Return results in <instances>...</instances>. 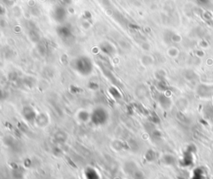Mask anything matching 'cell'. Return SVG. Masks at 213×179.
<instances>
[{
	"label": "cell",
	"instance_id": "obj_1",
	"mask_svg": "<svg viewBox=\"0 0 213 179\" xmlns=\"http://www.w3.org/2000/svg\"><path fill=\"white\" fill-rule=\"evenodd\" d=\"M73 68L80 74L87 76L92 73L93 67H92V61L89 58L85 56H82L74 60Z\"/></svg>",
	"mask_w": 213,
	"mask_h": 179
},
{
	"label": "cell",
	"instance_id": "obj_2",
	"mask_svg": "<svg viewBox=\"0 0 213 179\" xmlns=\"http://www.w3.org/2000/svg\"><path fill=\"white\" fill-rule=\"evenodd\" d=\"M108 118L107 112L102 107H97L95 108L92 114L90 115V119L93 124L95 125H103L105 124Z\"/></svg>",
	"mask_w": 213,
	"mask_h": 179
},
{
	"label": "cell",
	"instance_id": "obj_3",
	"mask_svg": "<svg viewBox=\"0 0 213 179\" xmlns=\"http://www.w3.org/2000/svg\"><path fill=\"white\" fill-rule=\"evenodd\" d=\"M22 115L25 119L29 122H33L37 119V113L34 111V109L31 107H24L22 111Z\"/></svg>",
	"mask_w": 213,
	"mask_h": 179
},
{
	"label": "cell",
	"instance_id": "obj_4",
	"mask_svg": "<svg viewBox=\"0 0 213 179\" xmlns=\"http://www.w3.org/2000/svg\"><path fill=\"white\" fill-rule=\"evenodd\" d=\"M57 33L62 39H68L72 36V30L68 26H60L57 29Z\"/></svg>",
	"mask_w": 213,
	"mask_h": 179
},
{
	"label": "cell",
	"instance_id": "obj_5",
	"mask_svg": "<svg viewBox=\"0 0 213 179\" xmlns=\"http://www.w3.org/2000/svg\"><path fill=\"white\" fill-rule=\"evenodd\" d=\"M53 17L58 22H62L66 18V11L62 7H56L53 12Z\"/></svg>",
	"mask_w": 213,
	"mask_h": 179
},
{
	"label": "cell",
	"instance_id": "obj_6",
	"mask_svg": "<svg viewBox=\"0 0 213 179\" xmlns=\"http://www.w3.org/2000/svg\"><path fill=\"white\" fill-rule=\"evenodd\" d=\"M100 49L102 50V53L107 54V55H112V53H114L113 47L110 44H108V43H103V44H101Z\"/></svg>",
	"mask_w": 213,
	"mask_h": 179
},
{
	"label": "cell",
	"instance_id": "obj_7",
	"mask_svg": "<svg viewBox=\"0 0 213 179\" xmlns=\"http://www.w3.org/2000/svg\"><path fill=\"white\" fill-rule=\"evenodd\" d=\"M78 118L82 122L87 121L88 119H90V114L86 111H81L78 113Z\"/></svg>",
	"mask_w": 213,
	"mask_h": 179
},
{
	"label": "cell",
	"instance_id": "obj_8",
	"mask_svg": "<svg viewBox=\"0 0 213 179\" xmlns=\"http://www.w3.org/2000/svg\"><path fill=\"white\" fill-rule=\"evenodd\" d=\"M109 92L111 93L112 95L114 97H120V93L118 92V91L117 90L115 87H111L110 89H109Z\"/></svg>",
	"mask_w": 213,
	"mask_h": 179
},
{
	"label": "cell",
	"instance_id": "obj_9",
	"mask_svg": "<svg viewBox=\"0 0 213 179\" xmlns=\"http://www.w3.org/2000/svg\"><path fill=\"white\" fill-rule=\"evenodd\" d=\"M89 87L92 88V89H97V87H98V85L96 82H90L89 83Z\"/></svg>",
	"mask_w": 213,
	"mask_h": 179
},
{
	"label": "cell",
	"instance_id": "obj_10",
	"mask_svg": "<svg viewBox=\"0 0 213 179\" xmlns=\"http://www.w3.org/2000/svg\"><path fill=\"white\" fill-rule=\"evenodd\" d=\"M4 13H5L4 9V8H3V7L0 5V15H3L4 14Z\"/></svg>",
	"mask_w": 213,
	"mask_h": 179
},
{
	"label": "cell",
	"instance_id": "obj_11",
	"mask_svg": "<svg viewBox=\"0 0 213 179\" xmlns=\"http://www.w3.org/2000/svg\"><path fill=\"white\" fill-rule=\"evenodd\" d=\"M4 97V93H3V91L0 90V99H2Z\"/></svg>",
	"mask_w": 213,
	"mask_h": 179
},
{
	"label": "cell",
	"instance_id": "obj_12",
	"mask_svg": "<svg viewBox=\"0 0 213 179\" xmlns=\"http://www.w3.org/2000/svg\"><path fill=\"white\" fill-rule=\"evenodd\" d=\"M65 3H67V4H68V3H70L71 2V0H63Z\"/></svg>",
	"mask_w": 213,
	"mask_h": 179
}]
</instances>
